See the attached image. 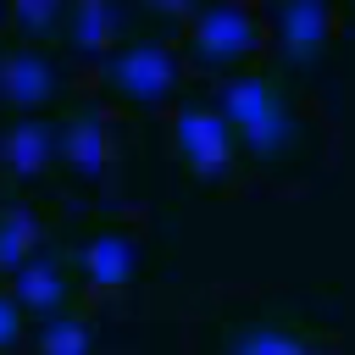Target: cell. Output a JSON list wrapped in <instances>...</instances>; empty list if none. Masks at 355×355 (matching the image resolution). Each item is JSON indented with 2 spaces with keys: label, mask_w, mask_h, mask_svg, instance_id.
<instances>
[{
  "label": "cell",
  "mask_w": 355,
  "mask_h": 355,
  "mask_svg": "<svg viewBox=\"0 0 355 355\" xmlns=\"http://www.w3.org/2000/svg\"><path fill=\"white\" fill-rule=\"evenodd\" d=\"M222 116L244 133V144L250 150H283V139H288V116H283V105L272 100V89L261 83V78H233V83H222Z\"/></svg>",
  "instance_id": "obj_1"
},
{
  "label": "cell",
  "mask_w": 355,
  "mask_h": 355,
  "mask_svg": "<svg viewBox=\"0 0 355 355\" xmlns=\"http://www.w3.org/2000/svg\"><path fill=\"white\" fill-rule=\"evenodd\" d=\"M233 122L222 116V111H183L178 116V150H183V161L200 172V178H222L227 172V161H233Z\"/></svg>",
  "instance_id": "obj_2"
},
{
  "label": "cell",
  "mask_w": 355,
  "mask_h": 355,
  "mask_svg": "<svg viewBox=\"0 0 355 355\" xmlns=\"http://www.w3.org/2000/svg\"><path fill=\"white\" fill-rule=\"evenodd\" d=\"M111 78H116L122 94H133V100L150 105V100H166V89L178 83V61H172L166 44H128V50L116 55Z\"/></svg>",
  "instance_id": "obj_3"
},
{
  "label": "cell",
  "mask_w": 355,
  "mask_h": 355,
  "mask_svg": "<svg viewBox=\"0 0 355 355\" xmlns=\"http://www.w3.org/2000/svg\"><path fill=\"white\" fill-rule=\"evenodd\" d=\"M194 44H200V55L205 61H233V55H244L250 44H255V22L244 17V6H211L200 22H194Z\"/></svg>",
  "instance_id": "obj_4"
},
{
  "label": "cell",
  "mask_w": 355,
  "mask_h": 355,
  "mask_svg": "<svg viewBox=\"0 0 355 355\" xmlns=\"http://www.w3.org/2000/svg\"><path fill=\"white\" fill-rule=\"evenodd\" d=\"M78 266H83L89 283L122 288V283H133V272H139V244H133L128 233H94V239L78 250Z\"/></svg>",
  "instance_id": "obj_5"
},
{
  "label": "cell",
  "mask_w": 355,
  "mask_h": 355,
  "mask_svg": "<svg viewBox=\"0 0 355 355\" xmlns=\"http://www.w3.org/2000/svg\"><path fill=\"white\" fill-rule=\"evenodd\" d=\"M50 89H55V72H50V61L44 55H33V50H17V55H6L0 61V100H11V105H44L50 100Z\"/></svg>",
  "instance_id": "obj_6"
},
{
  "label": "cell",
  "mask_w": 355,
  "mask_h": 355,
  "mask_svg": "<svg viewBox=\"0 0 355 355\" xmlns=\"http://www.w3.org/2000/svg\"><path fill=\"white\" fill-rule=\"evenodd\" d=\"M55 144H61V133H50L44 122H17V128L6 133V144H0V155H6V166H11L17 178H33V172L50 166Z\"/></svg>",
  "instance_id": "obj_7"
},
{
  "label": "cell",
  "mask_w": 355,
  "mask_h": 355,
  "mask_svg": "<svg viewBox=\"0 0 355 355\" xmlns=\"http://www.w3.org/2000/svg\"><path fill=\"white\" fill-rule=\"evenodd\" d=\"M277 33L288 55H316L327 39V0H288L277 17Z\"/></svg>",
  "instance_id": "obj_8"
},
{
  "label": "cell",
  "mask_w": 355,
  "mask_h": 355,
  "mask_svg": "<svg viewBox=\"0 0 355 355\" xmlns=\"http://www.w3.org/2000/svg\"><path fill=\"white\" fill-rule=\"evenodd\" d=\"M11 277H17V288H11V294H17V305H22V311H55V305H61V294H67L61 266H50L44 255H28Z\"/></svg>",
  "instance_id": "obj_9"
},
{
  "label": "cell",
  "mask_w": 355,
  "mask_h": 355,
  "mask_svg": "<svg viewBox=\"0 0 355 355\" xmlns=\"http://www.w3.org/2000/svg\"><path fill=\"white\" fill-rule=\"evenodd\" d=\"M61 155H67V166H72L78 178H100V172H105V128H100L94 116L67 122V128H61Z\"/></svg>",
  "instance_id": "obj_10"
},
{
  "label": "cell",
  "mask_w": 355,
  "mask_h": 355,
  "mask_svg": "<svg viewBox=\"0 0 355 355\" xmlns=\"http://www.w3.org/2000/svg\"><path fill=\"white\" fill-rule=\"evenodd\" d=\"M33 244H39V216L28 205H11L0 216V272H17L33 255Z\"/></svg>",
  "instance_id": "obj_11"
},
{
  "label": "cell",
  "mask_w": 355,
  "mask_h": 355,
  "mask_svg": "<svg viewBox=\"0 0 355 355\" xmlns=\"http://www.w3.org/2000/svg\"><path fill=\"white\" fill-rule=\"evenodd\" d=\"M111 33H116L111 0H78V11H72V44L78 50H105Z\"/></svg>",
  "instance_id": "obj_12"
},
{
  "label": "cell",
  "mask_w": 355,
  "mask_h": 355,
  "mask_svg": "<svg viewBox=\"0 0 355 355\" xmlns=\"http://www.w3.org/2000/svg\"><path fill=\"white\" fill-rule=\"evenodd\" d=\"M89 349H94V333L78 316H50L39 333V355H89Z\"/></svg>",
  "instance_id": "obj_13"
},
{
  "label": "cell",
  "mask_w": 355,
  "mask_h": 355,
  "mask_svg": "<svg viewBox=\"0 0 355 355\" xmlns=\"http://www.w3.org/2000/svg\"><path fill=\"white\" fill-rule=\"evenodd\" d=\"M233 355H311V344L283 333V327H255V333H244L233 344Z\"/></svg>",
  "instance_id": "obj_14"
},
{
  "label": "cell",
  "mask_w": 355,
  "mask_h": 355,
  "mask_svg": "<svg viewBox=\"0 0 355 355\" xmlns=\"http://www.w3.org/2000/svg\"><path fill=\"white\" fill-rule=\"evenodd\" d=\"M55 11H61V0H17V22H22L28 33L50 28V22H55Z\"/></svg>",
  "instance_id": "obj_15"
},
{
  "label": "cell",
  "mask_w": 355,
  "mask_h": 355,
  "mask_svg": "<svg viewBox=\"0 0 355 355\" xmlns=\"http://www.w3.org/2000/svg\"><path fill=\"white\" fill-rule=\"evenodd\" d=\"M17 327H22V305H17V294H11V300L0 294V349L17 338Z\"/></svg>",
  "instance_id": "obj_16"
},
{
  "label": "cell",
  "mask_w": 355,
  "mask_h": 355,
  "mask_svg": "<svg viewBox=\"0 0 355 355\" xmlns=\"http://www.w3.org/2000/svg\"><path fill=\"white\" fill-rule=\"evenodd\" d=\"M155 11H189V0H150Z\"/></svg>",
  "instance_id": "obj_17"
}]
</instances>
